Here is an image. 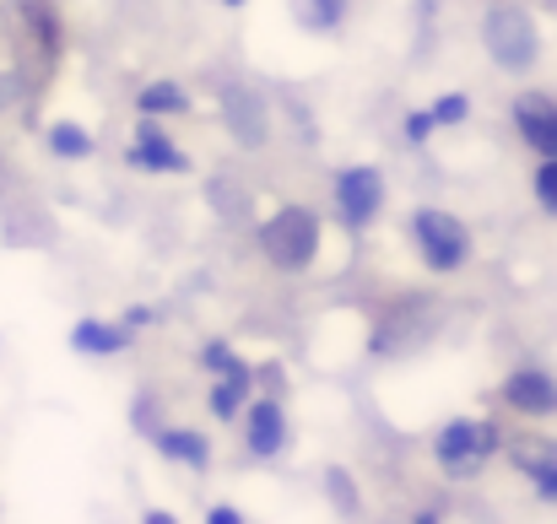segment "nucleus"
I'll return each mask as SVG.
<instances>
[{
    "label": "nucleus",
    "instance_id": "4",
    "mask_svg": "<svg viewBox=\"0 0 557 524\" xmlns=\"http://www.w3.org/2000/svg\"><path fill=\"white\" fill-rule=\"evenodd\" d=\"M411 233H417V249H422V260H428L433 271H455V265L471 254V233H466V222L449 216V211H417V216H411Z\"/></svg>",
    "mask_w": 557,
    "mask_h": 524
},
{
    "label": "nucleus",
    "instance_id": "1",
    "mask_svg": "<svg viewBox=\"0 0 557 524\" xmlns=\"http://www.w3.org/2000/svg\"><path fill=\"white\" fill-rule=\"evenodd\" d=\"M260 244H265L271 265L304 271V265L314 260V249H320V222H314V211H304V205H282V211L260 227Z\"/></svg>",
    "mask_w": 557,
    "mask_h": 524
},
{
    "label": "nucleus",
    "instance_id": "16",
    "mask_svg": "<svg viewBox=\"0 0 557 524\" xmlns=\"http://www.w3.org/2000/svg\"><path fill=\"white\" fill-rule=\"evenodd\" d=\"M342 5H347V0H293V16H298L304 27L325 33V27H336V22H342Z\"/></svg>",
    "mask_w": 557,
    "mask_h": 524
},
{
    "label": "nucleus",
    "instance_id": "23",
    "mask_svg": "<svg viewBox=\"0 0 557 524\" xmlns=\"http://www.w3.org/2000/svg\"><path fill=\"white\" fill-rule=\"evenodd\" d=\"M0 92H5V82H0Z\"/></svg>",
    "mask_w": 557,
    "mask_h": 524
},
{
    "label": "nucleus",
    "instance_id": "3",
    "mask_svg": "<svg viewBox=\"0 0 557 524\" xmlns=\"http://www.w3.org/2000/svg\"><path fill=\"white\" fill-rule=\"evenodd\" d=\"M433 454H438V465H444V476H476L493 454H498V427L493 422H449L444 433H438V444H433Z\"/></svg>",
    "mask_w": 557,
    "mask_h": 524
},
{
    "label": "nucleus",
    "instance_id": "15",
    "mask_svg": "<svg viewBox=\"0 0 557 524\" xmlns=\"http://www.w3.org/2000/svg\"><path fill=\"white\" fill-rule=\"evenodd\" d=\"M136 109L141 114H185V92L174 87V82H152V87H141V98H136Z\"/></svg>",
    "mask_w": 557,
    "mask_h": 524
},
{
    "label": "nucleus",
    "instance_id": "9",
    "mask_svg": "<svg viewBox=\"0 0 557 524\" xmlns=\"http://www.w3.org/2000/svg\"><path fill=\"white\" fill-rule=\"evenodd\" d=\"M131 163H136V169H152V174H185L189 169V158L163 136V130H158V125H141V130H136Z\"/></svg>",
    "mask_w": 557,
    "mask_h": 524
},
{
    "label": "nucleus",
    "instance_id": "14",
    "mask_svg": "<svg viewBox=\"0 0 557 524\" xmlns=\"http://www.w3.org/2000/svg\"><path fill=\"white\" fill-rule=\"evenodd\" d=\"M158 449L169 454V460H185V465H206L211 460V444L200 438V433H158Z\"/></svg>",
    "mask_w": 557,
    "mask_h": 524
},
{
    "label": "nucleus",
    "instance_id": "19",
    "mask_svg": "<svg viewBox=\"0 0 557 524\" xmlns=\"http://www.w3.org/2000/svg\"><path fill=\"white\" fill-rule=\"evenodd\" d=\"M536 200L557 216V158H547V163H542V174H536Z\"/></svg>",
    "mask_w": 557,
    "mask_h": 524
},
{
    "label": "nucleus",
    "instance_id": "17",
    "mask_svg": "<svg viewBox=\"0 0 557 524\" xmlns=\"http://www.w3.org/2000/svg\"><path fill=\"white\" fill-rule=\"evenodd\" d=\"M49 147H54L60 158H87V152H92V136H87L82 125H54V130H49Z\"/></svg>",
    "mask_w": 557,
    "mask_h": 524
},
{
    "label": "nucleus",
    "instance_id": "8",
    "mask_svg": "<svg viewBox=\"0 0 557 524\" xmlns=\"http://www.w3.org/2000/svg\"><path fill=\"white\" fill-rule=\"evenodd\" d=\"M504 400L525 416H547V411H557V378H547L542 367H520L504 378Z\"/></svg>",
    "mask_w": 557,
    "mask_h": 524
},
{
    "label": "nucleus",
    "instance_id": "11",
    "mask_svg": "<svg viewBox=\"0 0 557 524\" xmlns=\"http://www.w3.org/2000/svg\"><path fill=\"white\" fill-rule=\"evenodd\" d=\"M515 465L536 482V492L557 503V444H520L515 449Z\"/></svg>",
    "mask_w": 557,
    "mask_h": 524
},
{
    "label": "nucleus",
    "instance_id": "10",
    "mask_svg": "<svg viewBox=\"0 0 557 524\" xmlns=\"http://www.w3.org/2000/svg\"><path fill=\"white\" fill-rule=\"evenodd\" d=\"M222 109H227V130L244 141V147H260L265 141V109L249 87H227L222 92Z\"/></svg>",
    "mask_w": 557,
    "mask_h": 524
},
{
    "label": "nucleus",
    "instance_id": "7",
    "mask_svg": "<svg viewBox=\"0 0 557 524\" xmlns=\"http://www.w3.org/2000/svg\"><path fill=\"white\" fill-rule=\"evenodd\" d=\"M515 125H520L525 147H536L542 158H557V103L553 98H542V92L520 98L515 103Z\"/></svg>",
    "mask_w": 557,
    "mask_h": 524
},
{
    "label": "nucleus",
    "instance_id": "18",
    "mask_svg": "<svg viewBox=\"0 0 557 524\" xmlns=\"http://www.w3.org/2000/svg\"><path fill=\"white\" fill-rule=\"evenodd\" d=\"M428 114H433V125H455V120H466V114H471V103H466L460 92H449V98H438Z\"/></svg>",
    "mask_w": 557,
    "mask_h": 524
},
{
    "label": "nucleus",
    "instance_id": "5",
    "mask_svg": "<svg viewBox=\"0 0 557 524\" xmlns=\"http://www.w3.org/2000/svg\"><path fill=\"white\" fill-rule=\"evenodd\" d=\"M200 362L216 373V389H211V411L216 416H238V406H244V395H249V362H238L233 351L222 347V341H211V347L200 351Z\"/></svg>",
    "mask_w": 557,
    "mask_h": 524
},
{
    "label": "nucleus",
    "instance_id": "22",
    "mask_svg": "<svg viewBox=\"0 0 557 524\" xmlns=\"http://www.w3.org/2000/svg\"><path fill=\"white\" fill-rule=\"evenodd\" d=\"M222 5H244V0H222Z\"/></svg>",
    "mask_w": 557,
    "mask_h": 524
},
{
    "label": "nucleus",
    "instance_id": "13",
    "mask_svg": "<svg viewBox=\"0 0 557 524\" xmlns=\"http://www.w3.org/2000/svg\"><path fill=\"white\" fill-rule=\"evenodd\" d=\"M71 347L92 351V357H114V351L125 347V330H120V325H103V320H82V325L71 330Z\"/></svg>",
    "mask_w": 557,
    "mask_h": 524
},
{
    "label": "nucleus",
    "instance_id": "6",
    "mask_svg": "<svg viewBox=\"0 0 557 524\" xmlns=\"http://www.w3.org/2000/svg\"><path fill=\"white\" fill-rule=\"evenodd\" d=\"M379 200H384V178L373 174V169H347V174L336 178V205H342V222L347 227H369Z\"/></svg>",
    "mask_w": 557,
    "mask_h": 524
},
{
    "label": "nucleus",
    "instance_id": "20",
    "mask_svg": "<svg viewBox=\"0 0 557 524\" xmlns=\"http://www.w3.org/2000/svg\"><path fill=\"white\" fill-rule=\"evenodd\" d=\"M428 130H433V114H406V136L411 141H422Z\"/></svg>",
    "mask_w": 557,
    "mask_h": 524
},
{
    "label": "nucleus",
    "instance_id": "2",
    "mask_svg": "<svg viewBox=\"0 0 557 524\" xmlns=\"http://www.w3.org/2000/svg\"><path fill=\"white\" fill-rule=\"evenodd\" d=\"M482 38H487V54L504 71H531L536 65V22L520 5H493L487 22H482Z\"/></svg>",
    "mask_w": 557,
    "mask_h": 524
},
{
    "label": "nucleus",
    "instance_id": "12",
    "mask_svg": "<svg viewBox=\"0 0 557 524\" xmlns=\"http://www.w3.org/2000/svg\"><path fill=\"white\" fill-rule=\"evenodd\" d=\"M249 449L255 454H276L282 449V406L276 400H255L249 406Z\"/></svg>",
    "mask_w": 557,
    "mask_h": 524
},
{
    "label": "nucleus",
    "instance_id": "21",
    "mask_svg": "<svg viewBox=\"0 0 557 524\" xmlns=\"http://www.w3.org/2000/svg\"><path fill=\"white\" fill-rule=\"evenodd\" d=\"M211 524H238V509H211Z\"/></svg>",
    "mask_w": 557,
    "mask_h": 524
}]
</instances>
